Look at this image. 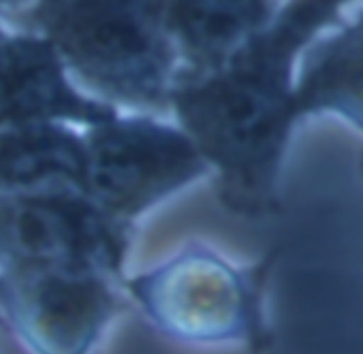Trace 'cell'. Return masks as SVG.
Instances as JSON below:
<instances>
[{
	"mask_svg": "<svg viewBox=\"0 0 363 354\" xmlns=\"http://www.w3.org/2000/svg\"><path fill=\"white\" fill-rule=\"evenodd\" d=\"M340 24L335 3H293L220 69L175 73L169 101L201 158L218 169L220 199L231 212L278 210L280 166L299 118L293 67L318 33Z\"/></svg>",
	"mask_w": 363,
	"mask_h": 354,
	"instance_id": "6da1fadb",
	"label": "cell"
},
{
	"mask_svg": "<svg viewBox=\"0 0 363 354\" xmlns=\"http://www.w3.org/2000/svg\"><path fill=\"white\" fill-rule=\"evenodd\" d=\"M39 28L96 90L133 105H162L173 86V43L162 3H41Z\"/></svg>",
	"mask_w": 363,
	"mask_h": 354,
	"instance_id": "7a4b0ae2",
	"label": "cell"
},
{
	"mask_svg": "<svg viewBox=\"0 0 363 354\" xmlns=\"http://www.w3.org/2000/svg\"><path fill=\"white\" fill-rule=\"evenodd\" d=\"M272 258L238 271L208 250L191 248L171 263L135 278L128 288L167 333L197 341L269 343L263 318V284Z\"/></svg>",
	"mask_w": 363,
	"mask_h": 354,
	"instance_id": "3957f363",
	"label": "cell"
},
{
	"mask_svg": "<svg viewBox=\"0 0 363 354\" xmlns=\"http://www.w3.org/2000/svg\"><path fill=\"white\" fill-rule=\"evenodd\" d=\"M84 197L105 214L135 216L206 171L195 143L152 120H109L86 139Z\"/></svg>",
	"mask_w": 363,
	"mask_h": 354,
	"instance_id": "277c9868",
	"label": "cell"
},
{
	"mask_svg": "<svg viewBox=\"0 0 363 354\" xmlns=\"http://www.w3.org/2000/svg\"><path fill=\"white\" fill-rule=\"evenodd\" d=\"M124 224L79 193L0 197V258L7 267L116 273Z\"/></svg>",
	"mask_w": 363,
	"mask_h": 354,
	"instance_id": "5b68a950",
	"label": "cell"
},
{
	"mask_svg": "<svg viewBox=\"0 0 363 354\" xmlns=\"http://www.w3.org/2000/svg\"><path fill=\"white\" fill-rule=\"evenodd\" d=\"M0 305L39 354H86L113 312V297L92 271L7 267Z\"/></svg>",
	"mask_w": 363,
	"mask_h": 354,
	"instance_id": "8992f818",
	"label": "cell"
},
{
	"mask_svg": "<svg viewBox=\"0 0 363 354\" xmlns=\"http://www.w3.org/2000/svg\"><path fill=\"white\" fill-rule=\"evenodd\" d=\"M103 124L113 109L79 96L67 81L60 56L48 39L0 37V126L50 120Z\"/></svg>",
	"mask_w": 363,
	"mask_h": 354,
	"instance_id": "52a82bcc",
	"label": "cell"
},
{
	"mask_svg": "<svg viewBox=\"0 0 363 354\" xmlns=\"http://www.w3.org/2000/svg\"><path fill=\"white\" fill-rule=\"evenodd\" d=\"M86 145L50 122L0 132V197L39 193L84 195Z\"/></svg>",
	"mask_w": 363,
	"mask_h": 354,
	"instance_id": "ba28073f",
	"label": "cell"
},
{
	"mask_svg": "<svg viewBox=\"0 0 363 354\" xmlns=\"http://www.w3.org/2000/svg\"><path fill=\"white\" fill-rule=\"evenodd\" d=\"M276 11L267 3H167L164 28L184 54L189 75L220 69L255 33L265 28Z\"/></svg>",
	"mask_w": 363,
	"mask_h": 354,
	"instance_id": "9c48e42d",
	"label": "cell"
},
{
	"mask_svg": "<svg viewBox=\"0 0 363 354\" xmlns=\"http://www.w3.org/2000/svg\"><path fill=\"white\" fill-rule=\"evenodd\" d=\"M295 103L299 115L333 113L363 130V11L306 52Z\"/></svg>",
	"mask_w": 363,
	"mask_h": 354,
	"instance_id": "30bf717a",
	"label": "cell"
},
{
	"mask_svg": "<svg viewBox=\"0 0 363 354\" xmlns=\"http://www.w3.org/2000/svg\"><path fill=\"white\" fill-rule=\"evenodd\" d=\"M0 37H3V35H0Z\"/></svg>",
	"mask_w": 363,
	"mask_h": 354,
	"instance_id": "8fae6325",
	"label": "cell"
}]
</instances>
